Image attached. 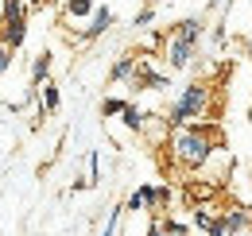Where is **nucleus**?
<instances>
[{"label": "nucleus", "mask_w": 252, "mask_h": 236, "mask_svg": "<svg viewBox=\"0 0 252 236\" xmlns=\"http://www.w3.org/2000/svg\"><path fill=\"white\" fill-rule=\"evenodd\" d=\"M167 155L179 171H202L214 155L221 151V128L210 120H198V124H183V128H171V140H167Z\"/></svg>", "instance_id": "nucleus-1"}, {"label": "nucleus", "mask_w": 252, "mask_h": 236, "mask_svg": "<svg viewBox=\"0 0 252 236\" xmlns=\"http://www.w3.org/2000/svg\"><path fill=\"white\" fill-rule=\"evenodd\" d=\"M214 113V86L210 82H190L179 89V97L171 101L167 109V124L171 128H183V124H198Z\"/></svg>", "instance_id": "nucleus-2"}, {"label": "nucleus", "mask_w": 252, "mask_h": 236, "mask_svg": "<svg viewBox=\"0 0 252 236\" xmlns=\"http://www.w3.org/2000/svg\"><path fill=\"white\" fill-rule=\"evenodd\" d=\"M28 12L32 4L28 0H8V12H4V24H0V43L20 51L24 39H28Z\"/></svg>", "instance_id": "nucleus-3"}, {"label": "nucleus", "mask_w": 252, "mask_h": 236, "mask_svg": "<svg viewBox=\"0 0 252 236\" xmlns=\"http://www.w3.org/2000/svg\"><path fill=\"white\" fill-rule=\"evenodd\" d=\"M159 59L167 62V70H190L194 59H198V47L179 39V35H163V55Z\"/></svg>", "instance_id": "nucleus-4"}, {"label": "nucleus", "mask_w": 252, "mask_h": 236, "mask_svg": "<svg viewBox=\"0 0 252 236\" xmlns=\"http://www.w3.org/2000/svg\"><path fill=\"white\" fill-rule=\"evenodd\" d=\"M128 86L136 89V93H144V89H152V93H163V89L171 86V70H156V62L148 59V55H140L136 78H132Z\"/></svg>", "instance_id": "nucleus-5"}, {"label": "nucleus", "mask_w": 252, "mask_h": 236, "mask_svg": "<svg viewBox=\"0 0 252 236\" xmlns=\"http://www.w3.org/2000/svg\"><path fill=\"white\" fill-rule=\"evenodd\" d=\"M190 229H194V236H225V229H221V209L210 206V202H198V206L190 209Z\"/></svg>", "instance_id": "nucleus-6"}, {"label": "nucleus", "mask_w": 252, "mask_h": 236, "mask_svg": "<svg viewBox=\"0 0 252 236\" xmlns=\"http://www.w3.org/2000/svg\"><path fill=\"white\" fill-rule=\"evenodd\" d=\"M125 213H159V186L156 182H140L132 194L125 198Z\"/></svg>", "instance_id": "nucleus-7"}, {"label": "nucleus", "mask_w": 252, "mask_h": 236, "mask_svg": "<svg viewBox=\"0 0 252 236\" xmlns=\"http://www.w3.org/2000/svg\"><path fill=\"white\" fill-rule=\"evenodd\" d=\"M113 24H117L113 8H101V4H97V12L90 16V24H86L82 31H70V43H94V39H101Z\"/></svg>", "instance_id": "nucleus-8"}, {"label": "nucleus", "mask_w": 252, "mask_h": 236, "mask_svg": "<svg viewBox=\"0 0 252 236\" xmlns=\"http://www.w3.org/2000/svg\"><path fill=\"white\" fill-rule=\"evenodd\" d=\"M221 229H225V236H241L252 229V209L249 206H229L221 209Z\"/></svg>", "instance_id": "nucleus-9"}, {"label": "nucleus", "mask_w": 252, "mask_h": 236, "mask_svg": "<svg viewBox=\"0 0 252 236\" xmlns=\"http://www.w3.org/2000/svg\"><path fill=\"white\" fill-rule=\"evenodd\" d=\"M152 148H167V140H171V124L167 117H159V113H148V124H144V132H140Z\"/></svg>", "instance_id": "nucleus-10"}, {"label": "nucleus", "mask_w": 252, "mask_h": 236, "mask_svg": "<svg viewBox=\"0 0 252 236\" xmlns=\"http://www.w3.org/2000/svg\"><path fill=\"white\" fill-rule=\"evenodd\" d=\"M167 35H179V39H187V43H202V35H206V20L202 16H187V20H179V24H171Z\"/></svg>", "instance_id": "nucleus-11"}, {"label": "nucleus", "mask_w": 252, "mask_h": 236, "mask_svg": "<svg viewBox=\"0 0 252 236\" xmlns=\"http://www.w3.org/2000/svg\"><path fill=\"white\" fill-rule=\"evenodd\" d=\"M136 66H140V55H136V51L117 55V62L109 66V82H132V78H136Z\"/></svg>", "instance_id": "nucleus-12"}, {"label": "nucleus", "mask_w": 252, "mask_h": 236, "mask_svg": "<svg viewBox=\"0 0 252 236\" xmlns=\"http://www.w3.org/2000/svg\"><path fill=\"white\" fill-rule=\"evenodd\" d=\"M121 124H125L132 136H140V132H144V124H148V113H144L136 101H128V109L121 113Z\"/></svg>", "instance_id": "nucleus-13"}, {"label": "nucleus", "mask_w": 252, "mask_h": 236, "mask_svg": "<svg viewBox=\"0 0 252 236\" xmlns=\"http://www.w3.org/2000/svg\"><path fill=\"white\" fill-rule=\"evenodd\" d=\"M43 82H51V51H39L32 59V89H39Z\"/></svg>", "instance_id": "nucleus-14"}, {"label": "nucleus", "mask_w": 252, "mask_h": 236, "mask_svg": "<svg viewBox=\"0 0 252 236\" xmlns=\"http://www.w3.org/2000/svg\"><path fill=\"white\" fill-rule=\"evenodd\" d=\"M39 105L47 109V117H55V113H59L63 93H59V86H55V82H43V86H39Z\"/></svg>", "instance_id": "nucleus-15"}, {"label": "nucleus", "mask_w": 252, "mask_h": 236, "mask_svg": "<svg viewBox=\"0 0 252 236\" xmlns=\"http://www.w3.org/2000/svg\"><path fill=\"white\" fill-rule=\"evenodd\" d=\"M94 12H97V0H66V4H63L66 20H90Z\"/></svg>", "instance_id": "nucleus-16"}, {"label": "nucleus", "mask_w": 252, "mask_h": 236, "mask_svg": "<svg viewBox=\"0 0 252 236\" xmlns=\"http://www.w3.org/2000/svg\"><path fill=\"white\" fill-rule=\"evenodd\" d=\"M125 109H128V101H125V97H105V101H101V117H105V120L121 117Z\"/></svg>", "instance_id": "nucleus-17"}, {"label": "nucleus", "mask_w": 252, "mask_h": 236, "mask_svg": "<svg viewBox=\"0 0 252 236\" xmlns=\"http://www.w3.org/2000/svg\"><path fill=\"white\" fill-rule=\"evenodd\" d=\"M163 236H194V229H190V225H183V221H175V217H167V213H163Z\"/></svg>", "instance_id": "nucleus-18"}, {"label": "nucleus", "mask_w": 252, "mask_h": 236, "mask_svg": "<svg viewBox=\"0 0 252 236\" xmlns=\"http://www.w3.org/2000/svg\"><path fill=\"white\" fill-rule=\"evenodd\" d=\"M152 24H156V8H152V4H148V8H140V12L132 16V28H136V31L152 28Z\"/></svg>", "instance_id": "nucleus-19"}, {"label": "nucleus", "mask_w": 252, "mask_h": 236, "mask_svg": "<svg viewBox=\"0 0 252 236\" xmlns=\"http://www.w3.org/2000/svg\"><path fill=\"white\" fill-rule=\"evenodd\" d=\"M121 213H125V209H113V213H109V221H105L101 236H117V229H121Z\"/></svg>", "instance_id": "nucleus-20"}, {"label": "nucleus", "mask_w": 252, "mask_h": 236, "mask_svg": "<svg viewBox=\"0 0 252 236\" xmlns=\"http://www.w3.org/2000/svg\"><path fill=\"white\" fill-rule=\"evenodd\" d=\"M12 55H16V51H12V47H4V43H0V78H4V74H8V70H12Z\"/></svg>", "instance_id": "nucleus-21"}, {"label": "nucleus", "mask_w": 252, "mask_h": 236, "mask_svg": "<svg viewBox=\"0 0 252 236\" xmlns=\"http://www.w3.org/2000/svg\"><path fill=\"white\" fill-rule=\"evenodd\" d=\"M148 236H163V213L152 217V225H148Z\"/></svg>", "instance_id": "nucleus-22"}, {"label": "nucleus", "mask_w": 252, "mask_h": 236, "mask_svg": "<svg viewBox=\"0 0 252 236\" xmlns=\"http://www.w3.org/2000/svg\"><path fill=\"white\" fill-rule=\"evenodd\" d=\"M229 0H210V12H218V8H225Z\"/></svg>", "instance_id": "nucleus-23"}, {"label": "nucleus", "mask_w": 252, "mask_h": 236, "mask_svg": "<svg viewBox=\"0 0 252 236\" xmlns=\"http://www.w3.org/2000/svg\"><path fill=\"white\" fill-rule=\"evenodd\" d=\"M4 12H8V0H0V24H4Z\"/></svg>", "instance_id": "nucleus-24"}, {"label": "nucleus", "mask_w": 252, "mask_h": 236, "mask_svg": "<svg viewBox=\"0 0 252 236\" xmlns=\"http://www.w3.org/2000/svg\"><path fill=\"white\" fill-rule=\"evenodd\" d=\"M245 51H249V55H252V39H249V43H245Z\"/></svg>", "instance_id": "nucleus-25"}]
</instances>
